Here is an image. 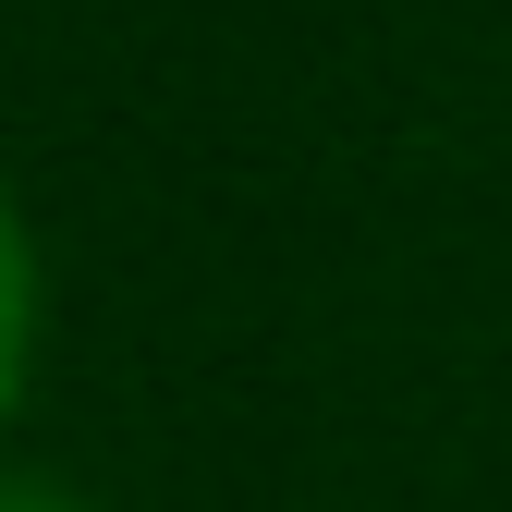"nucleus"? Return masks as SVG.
<instances>
[{"label":"nucleus","instance_id":"nucleus-1","mask_svg":"<svg viewBox=\"0 0 512 512\" xmlns=\"http://www.w3.org/2000/svg\"><path fill=\"white\" fill-rule=\"evenodd\" d=\"M25 366H37V244L0 196V415L25 403Z\"/></svg>","mask_w":512,"mask_h":512},{"label":"nucleus","instance_id":"nucleus-2","mask_svg":"<svg viewBox=\"0 0 512 512\" xmlns=\"http://www.w3.org/2000/svg\"><path fill=\"white\" fill-rule=\"evenodd\" d=\"M0 512H86L61 476H0Z\"/></svg>","mask_w":512,"mask_h":512}]
</instances>
